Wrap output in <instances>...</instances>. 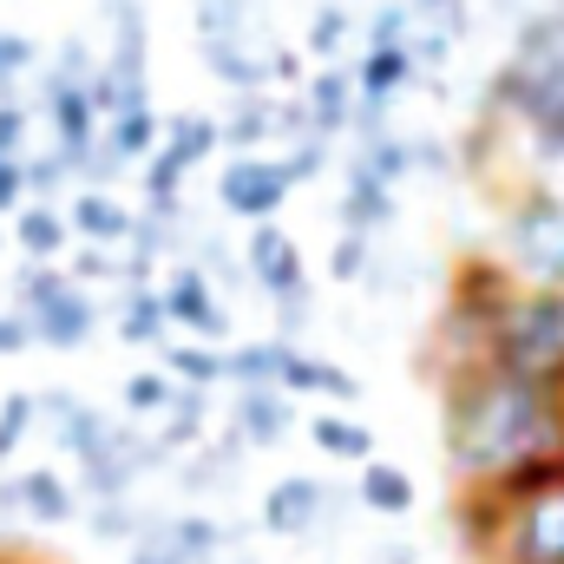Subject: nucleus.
<instances>
[{"instance_id":"423d86ee","label":"nucleus","mask_w":564,"mask_h":564,"mask_svg":"<svg viewBox=\"0 0 564 564\" xmlns=\"http://www.w3.org/2000/svg\"><path fill=\"white\" fill-rule=\"evenodd\" d=\"M158 308H164V322L184 335V341H204V348H224L230 341V308L217 302V289L197 276L191 263H171V270H158Z\"/></svg>"},{"instance_id":"f3484780","label":"nucleus","mask_w":564,"mask_h":564,"mask_svg":"<svg viewBox=\"0 0 564 564\" xmlns=\"http://www.w3.org/2000/svg\"><path fill=\"white\" fill-rule=\"evenodd\" d=\"M282 394L295 401V394H315V401H335V408H355L361 401V381L348 375V368H335V361H322V355H308L302 341L282 355Z\"/></svg>"},{"instance_id":"c03bdc74","label":"nucleus","mask_w":564,"mask_h":564,"mask_svg":"<svg viewBox=\"0 0 564 564\" xmlns=\"http://www.w3.org/2000/svg\"><path fill=\"white\" fill-rule=\"evenodd\" d=\"M126 564H191V558H184V552L171 545V525H164V512H158V519L144 525L139 539L126 545Z\"/></svg>"},{"instance_id":"f03ea898","label":"nucleus","mask_w":564,"mask_h":564,"mask_svg":"<svg viewBox=\"0 0 564 564\" xmlns=\"http://www.w3.org/2000/svg\"><path fill=\"white\" fill-rule=\"evenodd\" d=\"M486 106L519 119L539 164H564V7H525L506 66L486 79Z\"/></svg>"},{"instance_id":"2f4dec72","label":"nucleus","mask_w":564,"mask_h":564,"mask_svg":"<svg viewBox=\"0 0 564 564\" xmlns=\"http://www.w3.org/2000/svg\"><path fill=\"white\" fill-rule=\"evenodd\" d=\"M308 440H315V453L348 459V466H368V459H375V433L361 421H348V414H315V421H308Z\"/></svg>"},{"instance_id":"a878e982","label":"nucleus","mask_w":564,"mask_h":564,"mask_svg":"<svg viewBox=\"0 0 564 564\" xmlns=\"http://www.w3.org/2000/svg\"><path fill=\"white\" fill-rule=\"evenodd\" d=\"M408 86H421V79H414V59H408L401 46H394V53H361V59H355V99L394 112V99H401Z\"/></svg>"},{"instance_id":"ea45409f","label":"nucleus","mask_w":564,"mask_h":564,"mask_svg":"<svg viewBox=\"0 0 564 564\" xmlns=\"http://www.w3.org/2000/svg\"><path fill=\"white\" fill-rule=\"evenodd\" d=\"M171 388H177V381H164L158 368H139V375H126V394H119L126 421H151V414H164V408H171Z\"/></svg>"},{"instance_id":"4468645a","label":"nucleus","mask_w":564,"mask_h":564,"mask_svg":"<svg viewBox=\"0 0 564 564\" xmlns=\"http://www.w3.org/2000/svg\"><path fill=\"white\" fill-rule=\"evenodd\" d=\"M119 440H126V421L106 414V408H93V401H73V408L53 421V446L73 459V473L93 466V459H106V453H119Z\"/></svg>"},{"instance_id":"7ed1b4c3","label":"nucleus","mask_w":564,"mask_h":564,"mask_svg":"<svg viewBox=\"0 0 564 564\" xmlns=\"http://www.w3.org/2000/svg\"><path fill=\"white\" fill-rule=\"evenodd\" d=\"M492 368L532 381V388H552L564 394V289H525L512 282V295L499 302L492 328H486V355Z\"/></svg>"},{"instance_id":"5701e85b","label":"nucleus","mask_w":564,"mask_h":564,"mask_svg":"<svg viewBox=\"0 0 564 564\" xmlns=\"http://www.w3.org/2000/svg\"><path fill=\"white\" fill-rule=\"evenodd\" d=\"M335 217H341V237H361V243H375L381 230H394L401 204H394V191H375V184H355V177H341Z\"/></svg>"},{"instance_id":"9d476101","label":"nucleus","mask_w":564,"mask_h":564,"mask_svg":"<svg viewBox=\"0 0 564 564\" xmlns=\"http://www.w3.org/2000/svg\"><path fill=\"white\" fill-rule=\"evenodd\" d=\"M322 506H328V486L315 479V473H282L276 486L263 492V532H276V539H308V532H322Z\"/></svg>"},{"instance_id":"2eb2a0df","label":"nucleus","mask_w":564,"mask_h":564,"mask_svg":"<svg viewBox=\"0 0 564 564\" xmlns=\"http://www.w3.org/2000/svg\"><path fill=\"white\" fill-rule=\"evenodd\" d=\"M230 433L257 453V446H282L289 433H295V401L282 394V388H243V394H230Z\"/></svg>"},{"instance_id":"7c9ffc66","label":"nucleus","mask_w":564,"mask_h":564,"mask_svg":"<svg viewBox=\"0 0 564 564\" xmlns=\"http://www.w3.org/2000/svg\"><path fill=\"white\" fill-rule=\"evenodd\" d=\"M158 151H171L184 171H197L204 158H217V151H224V144H217V119H210V112H177V119H164Z\"/></svg>"},{"instance_id":"4c0bfd02","label":"nucleus","mask_w":564,"mask_h":564,"mask_svg":"<svg viewBox=\"0 0 564 564\" xmlns=\"http://www.w3.org/2000/svg\"><path fill=\"white\" fill-rule=\"evenodd\" d=\"M263 0H197V40H250Z\"/></svg>"},{"instance_id":"37998d69","label":"nucleus","mask_w":564,"mask_h":564,"mask_svg":"<svg viewBox=\"0 0 564 564\" xmlns=\"http://www.w3.org/2000/svg\"><path fill=\"white\" fill-rule=\"evenodd\" d=\"M26 433H33V394H7L0 401V473L13 466V453H20Z\"/></svg>"},{"instance_id":"79ce46f5","label":"nucleus","mask_w":564,"mask_h":564,"mask_svg":"<svg viewBox=\"0 0 564 564\" xmlns=\"http://www.w3.org/2000/svg\"><path fill=\"white\" fill-rule=\"evenodd\" d=\"M40 73V46L13 26H0V99H20V79Z\"/></svg>"},{"instance_id":"3c124183","label":"nucleus","mask_w":564,"mask_h":564,"mask_svg":"<svg viewBox=\"0 0 564 564\" xmlns=\"http://www.w3.org/2000/svg\"><path fill=\"white\" fill-rule=\"evenodd\" d=\"M26 204V177H20V158H0V217H13Z\"/></svg>"},{"instance_id":"c85d7f7f","label":"nucleus","mask_w":564,"mask_h":564,"mask_svg":"<svg viewBox=\"0 0 564 564\" xmlns=\"http://www.w3.org/2000/svg\"><path fill=\"white\" fill-rule=\"evenodd\" d=\"M112 328H119L126 348H164V341H171V322H164V308H158V289H126V282H119V315H112Z\"/></svg>"},{"instance_id":"864d4df0","label":"nucleus","mask_w":564,"mask_h":564,"mask_svg":"<svg viewBox=\"0 0 564 564\" xmlns=\"http://www.w3.org/2000/svg\"><path fill=\"white\" fill-rule=\"evenodd\" d=\"M408 151H414V177H421V171H446V164H453V151H446L440 139H408Z\"/></svg>"},{"instance_id":"473e14b6","label":"nucleus","mask_w":564,"mask_h":564,"mask_svg":"<svg viewBox=\"0 0 564 564\" xmlns=\"http://www.w3.org/2000/svg\"><path fill=\"white\" fill-rule=\"evenodd\" d=\"M66 289H73V276H66L59 263H20V270H13V302H7V308H13L20 322H33V315L53 308Z\"/></svg>"},{"instance_id":"ddd939ff","label":"nucleus","mask_w":564,"mask_h":564,"mask_svg":"<svg viewBox=\"0 0 564 564\" xmlns=\"http://www.w3.org/2000/svg\"><path fill=\"white\" fill-rule=\"evenodd\" d=\"M26 328H33V348H53V355H79V348L99 335V295L73 282V289H66L53 308H40Z\"/></svg>"},{"instance_id":"a19ab883","label":"nucleus","mask_w":564,"mask_h":564,"mask_svg":"<svg viewBox=\"0 0 564 564\" xmlns=\"http://www.w3.org/2000/svg\"><path fill=\"white\" fill-rule=\"evenodd\" d=\"M408 33H414V13L401 7V0H381L375 13H368V26H361V53H394V46H408Z\"/></svg>"},{"instance_id":"1a4fd4ad","label":"nucleus","mask_w":564,"mask_h":564,"mask_svg":"<svg viewBox=\"0 0 564 564\" xmlns=\"http://www.w3.org/2000/svg\"><path fill=\"white\" fill-rule=\"evenodd\" d=\"M40 112H46V132H53V151L73 164L79 151H93L99 144V112H93V99H86V86H66V79H53V73H40Z\"/></svg>"},{"instance_id":"f704fd0d","label":"nucleus","mask_w":564,"mask_h":564,"mask_svg":"<svg viewBox=\"0 0 564 564\" xmlns=\"http://www.w3.org/2000/svg\"><path fill=\"white\" fill-rule=\"evenodd\" d=\"M184 177H191V171H184L171 151H151L139 164V197H144L139 210H177V204H184Z\"/></svg>"},{"instance_id":"0eeeda50","label":"nucleus","mask_w":564,"mask_h":564,"mask_svg":"<svg viewBox=\"0 0 564 564\" xmlns=\"http://www.w3.org/2000/svg\"><path fill=\"white\" fill-rule=\"evenodd\" d=\"M289 197H295L289 164L270 158V151H257V158H230L224 177H217V204H224L230 217H243V224H276Z\"/></svg>"},{"instance_id":"49530a36","label":"nucleus","mask_w":564,"mask_h":564,"mask_svg":"<svg viewBox=\"0 0 564 564\" xmlns=\"http://www.w3.org/2000/svg\"><path fill=\"white\" fill-rule=\"evenodd\" d=\"M66 276L79 282V289H93V282H119V250H86V243H73V270Z\"/></svg>"},{"instance_id":"9b49d317","label":"nucleus","mask_w":564,"mask_h":564,"mask_svg":"<svg viewBox=\"0 0 564 564\" xmlns=\"http://www.w3.org/2000/svg\"><path fill=\"white\" fill-rule=\"evenodd\" d=\"M13 512L26 525H40V532H59V525L79 519V492H73V479L59 466H20L13 473Z\"/></svg>"},{"instance_id":"e433bc0d","label":"nucleus","mask_w":564,"mask_h":564,"mask_svg":"<svg viewBox=\"0 0 564 564\" xmlns=\"http://www.w3.org/2000/svg\"><path fill=\"white\" fill-rule=\"evenodd\" d=\"M20 177H26V204H59L73 191V164L46 144V151H26L20 158Z\"/></svg>"},{"instance_id":"cd10ccee","label":"nucleus","mask_w":564,"mask_h":564,"mask_svg":"<svg viewBox=\"0 0 564 564\" xmlns=\"http://www.w3.org/2000/svg\"><path fill=\"white\" fill-rule=\"evenodd\" d=\"M355 506H361V512H381V519H408V512H414V479H408V466L368 459L361 479H355Z\"/></svg>"},{"instance_id":"f8f14e48","label":"nucleus","mask_w":564,"mask_h":564,"mask_svg":"<svg viewBox=\"0 0 564 564\" xmlns=\"http://www.w3.org/2000/svg\"><path fill=\"white\" fill-rule=\"evenodd\" d=\"M302 106H308V139L328 144L348 139V112H355V66H322V73H308L302 79Z\"/></svg>"},{"instance_id":"6e6d98bb","label":"nucleus","mask_w":564,"mask_h":564,"mask_svg":"<svg viewBox=\"0 0 564 564\" xmlns=\"http://www.w3.org/2000/svg\"><path fill=\"white\" fill-rule=\"evenodd\" d=\"M217 564H257V558H243V552H237V558H217Z\"/></svg>"},{"instance_id":"c9c22d12","label":"nucleus","mask_w":564,"mask_h":564,"mask_svg":"<svg viewBox=\"0 0 564 564\" xmlns=\"http://www.w3.org/2000/svg\"><path fill=\"white\" fill-rule=\"evenodd\" d=\"M79 519H86V532H93L99 545H132L158 512H144L139 499H126V506H79Z\"/></svg>"},{"instance_id":"bf43d9fd","label":"nucleus","mask_w":564,"mask_h":564,"mask_svg":"<svg viewBox=\"0 0 564 564\" xmlns=\"http://www.w3.org/2000/svg\"><path fill=\"white\" fill-rule=\"evenodd\" d=\"M0 552H7V539H0Z\"/></svg>"},{"instance_id":"72a5a7b5","label":"nucleus","mask_w":564,"mask_h":564,"mask_svg":"<svg viewBox=\"0 0 564 564\" xmlns=\"http://www.w3.org/2000/svg\"><path fill=\"white\" fill-rule=\"evenodd\" d=\"M348 40H355V13H348L341 0H322L315 20H308V33H302V53H315L322 66H335V59L348 53Z\"/></svg>"},{"instance_id":"a18cd8bd","label":"nucleus","mask_w":564,"mask_h":564,"mask_svg":"<svg viewBox=\"0 0 564 564\" xmlns=\"http://www.w3.org/2000/svg\"><path fill=\"white\" fill-rule=\"evenodd\" d=\"M33 106L26 99H0V158H26L33 151Z\"/></svg>"},{"instance_id":"bb28decb","label":"nucleus","mask_w":564,"mask_h":564,"mask_svg":"<svg viewBox=\"0 0 564 564\" xmlns=\"http://www.w3.org/2000/svg\"><path fill=\"white\" fill-rule=\"evenodd\" d=\"M158 375L164 381H177V388H224V348H204V341H184V335H171L164 348H158Z\"/></svg>"},{"instance_id":"39448f33","label":"nucleus","mask_w":564,"mask_h":564,"mask_svg":"<svg viewBox=\"0 0 564 564\" xmlns=\"http://www.w3.org/2000/svg\"><path fill=\"white\" fill-rule=\"evenodd\" d=\"M479 552H492V564H564V486L492 512V532Z\"/></svg>"},{"instance_id":"393cba45","label":"nucleus","mask_w":564,"mask_h":564,"mask_svg":"<svg viewBox=\"0 0 564 564\" xmlns=\"http://www.w3.org/2000/svg\"><path fill=\"white\" fill-rule=\"evenodd\" d=\"M295 341H276V335H257V341H230L224 348V381L243 394V388H276L282 381V355Z\"/></svg>"},{"instance_id":"6e6552de","label":"nucleus","mask_w":564,"mask_h":564,"mask_svg":"<svg viewBox=\"0 0 564 564\" xmlns=\"http://www.w3.org/2000/svg\"><path fill=\"white\" fill-rule=\"evenodd\" d=\"M112 13V53L99 59L126 99H151V20H144V0H106Z\"/></svg>"},{"instance_id":"20e7f679","label":"nucleus","mask_w":564,"mask_h":564,"mask_svg":"<svg viewBox=\"0 0 564 564\" xmlns=\"http://www.w3.org/2000/svg\"><path fill=\"white\" fill-rule=\"evenodd\" d=\"M506 276L525 289H564V197L525 184L506 210Z\"/></svg>"},{"instance_id":"13d9d810","label":"nucleus","mask_w":564,"mask_h":564,"mask_svg":"<svg viewBox=\"0 0 564 564\" xmlns=\"http://www.w3.org/2000/svg\"><path fill=\"white\" fill-rule=\"evenodd\" d=\"M0 243H7V230H0Z\"/></svg>"},{"instance_id":"58836bf2","label":"nucleus","mask_w":564,"mask_h":564,"mask_svg":"<svg viewBox=\"0 0 564 564\" xmlns=\"http://www.w3.org/2000/svg\"><path fill=\"white\" fill-rule=\"evenodd\" d=\"M408 13H414V26H426V33H440V40H466L473 33V7L466 0H401Z\"/></svg>"},{"instance_id":"a211bd4d","label":"nucleus","mask_w":564,"mask_h":564,"mask_svg":"<svg viewBox=\"0 0 564 564\" xmlns=\"http://www.w3.org/2000/svg\"><path fill=\"white\" fill-rule=\"evenodd\" d=\"M564 486V453H532V459H519V466H506L499 479H486V486H473L492 512H506V506H525V499H539V492H558Z\"/></svg>"},{"instance_id":"dca6fc26","label":"nucleus","mask_w":564,"mask_h":564,"mask_svg":"<svg viewBox=\"0 0 564 564\" xmlns=\"http://www.w3.org/2000/svg\"><path fill=\"white\" fill-rule=\"evenodd\" d=\"M66 230H73V243H86V250H126L132 210H126V197H112V191H73Z\"/></svg>"},{"instance_id":"5fc2aeb1","label":"nucleus","mask_w":564,"mask_h":564,"mask_svg":"<svg viewBox=\"0 0 564 564\" xmlns=\"http://www.w3.org/2000/svg\"><path fill=\"white\" fill-rule=\"evenodd\" d=\"M375 564H421V552H414L408 539H388V545L375 552Z\"/></svg>"},{"instance_id":"4be33fe9","label":"nucleus","mask_w":564,"mask_h":564,"mask_svg":"<svg viewBox=\"0 0 564 564\" xmlns=\"http://www.w3.org/2000/svg\"><path fill=\"white\" fill-rule=\"evenodd\" d=\"M13 243H20V263H59L73 250L66 210L59 204H20L13 210Z\"/></svg>"},{"instance_id":"412c9836","label":"nucleus","mask_w":564,"mask_h":564,"mask_svg":"<svg viewBox=\"0 0 564 564\" xmlns=\"http://www.w3.org/2000/svg\"><path fill=\"white\" fill-rule=\"evenodd\" d=\"M348 177L355 184H375V191H401L414 177V151L408 132H381V139H361L348 151Z\"/></svg>"},{"instance_id":"c756f323","label":"nucleus","mask_w":564,"mask_h":564,"mask_svg":"<svg viewBox=\"0 0 564 564\" xmlns=\"http://www.w3.org/2000/svg\"><path fill=\"white\" fill-rule=\"evenodd\" d=\"M217 144L230 158H257L270 144V93L263 99H230V112L217 119Z\"/></svg>"},{"instance_id":"de8ad7c7","label":"nucleus","mask_w":564,"mask_h":564,"mask_svg":"<svg viewBox=\"0 0 564 564\" xmlns=\"http://www.w3.org/2000/svg\"><path fill=\"white\" fill-rule=\"evenodd\" d=\"M368 257H375V243H361V237H335V243H328V276L335 282H361Z\"/></svg>"},{"instance_id":"8fccbe9b","label":"nucleus","mask_w":564,"mask_h":564,"mask_svg":"<svg viewBox=\"0 0 564 564\" xmlns=\"http://www.w3.org/2000/svg\"><path fill=\"white\" fill-rule=\"evenodd\" d=\"M263 79L282 86V93H302V79H308V73H302V53H295V46H270V53H263Z\"/></svg>"},{"instance_id":"603ef678","label":"nucleus","mask_w":564,"mask_h":564,"mask_svg":"<svg viewBox=\"0 0 564 564\" xmlns=\"http://www.w3.org/2000/svg\"><path fill=\"white\" fill-rule=\"evenodd\" d=\"M33 348V328L13 315V308H0V361H13V355H26Z\"/></svg>"},{"instance_id":"6ab92c4d","label":"nucleus","mask_w":564,"mask_h":564,"mask_svg":"<svg viewBox=\"0 0 564 564\" xmlns=\"http://www.w3.org/2000/svg\"><path fill=\"white\" fill-rule=\"evenodd\" d=\"M164 525H171V545L191 564L237 558V545H243V525H224L217 512H164Z\"/></svg>"},{"instance_id":"4d7b16f0","label":"nucleus","mask_w":564,"mask_h":564,"mask_svg":"<svg viewBox=\"0 0 564 564\" xmlns=\"http://www.w3.org/2000/svg\"><path fill=\"white\" fill-rule=\"evenodd\" d=\"M532 7H564V0H532Z\"/></svg>"},{"instance_id":"f257e3e1","label":"nucleus","mask_w":564,"mask_h":564,"mask_svg":"<svg viewBox=\"0 0 564 564\" xmlns=\"http://www.w3.org/2000/svg\"><path fill=\"white\" fill-rule=\"evenodd\" d=\"M440 446L453 479L473 492L532 453H564V394L532 388L492 361L440 375Z\"/></svg>"},{"instance_id":"09e8293b","label":"nucleus","mask_w":564,"mask_h":564,"mask_svg":"<svg viewBox=\"0 0 564 564\" xmlns=\"http://www.w3.org/2000/svg\"><path fill=\"white\" fill-rule=\"evenodd\" d=\"M282 164H289V184L302 191V184H315V177L328 171V144H315V139L289 144V151H282Z\"/></svg>"},{"instance_id":"b1692460","label":"nucleus","mask_w":564,"mask_h":564,"mask_svg":"<svg viewBox=\"0 0 564 564\" xmlns=\"http://www.w3.org/2000/svg\"><path fill=\"white\" fill-rule=\"evenodd\" d=\"M158 132H164V119H158V106L144 99V106H119V112L99 126V144H106L119 164H144V158L158 151Z\"/></svg>"},{"instance_id":"aec40b11","label":"nucleus","mask_w":564,"mask_h":564,"mask_svg":"<svg viewBox=\"0 0 564 564\" xmlns=\"http://www.w3.org/2000/svg\"><path fill=\"white\" fill-rule=\"evenodd\" d=\"M197 53H204V66H210V79L230 93V99H263V53L250 46V40H197Z\"/></svg>"}]
</instances>
